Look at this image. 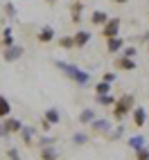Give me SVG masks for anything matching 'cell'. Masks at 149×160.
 <instances>
[{
    "instance_id": "obj_1",
    "label": "cell",
    "mask_w": 149,
    "mask_h": 160,
    "mask_svg": "<svg viewBox=\"0 0 149 160\" xmlns=\"http://www.w3.org/2000/svg\"><path fill=\"white\" fill-rule=\"evenodd\" d=\"M57 70H61L63 74H66L68 79H72L77 86H86V83L90 81V74L86 70H81L79 66H74V63H68V61H54Z\"/></svg>"
},
{
    "instance_id": "obj_2",
    "label": "cell",
    "mask_w": 149,
    "mask_h": 160,
    "mask_svg": "<svg viewBox=\"0 0 149 160\" xmlns=\"http://www.w3.org/2000/svg\"><path fill=\"white\" fill-rule=\"evenodd\" d=\"M133 108H136L133 95H131V92H124V95H120V97H118V102H115V106H113V117H115L118 122H122L129 113H133Z\"/></svg>"
},
{
    "instance_id": "obj_3",
    "label": "cell",
    "mask_w": 149,
    "mask_h": 160,
    "mask_svg": "<svg viewBox=\"0 0 149 160\" xmlns=\"http://www.w3.org/2000/svg\"><path fill=\"white\" fill-rule=\"evenodd\" d=\"M23 54H25L23 45H12V48L3 50V61H7V63H14V61H18Z\"/></svg>"
},
{
    "instance_id": "obj_4",
    "label": "cell",
    "mask_w": 149,
    "mask_h": 160,
    "mask_svg": "<svg viewBox=\"0 0 149 160\" xmlns=\"http://www.w3.org/2000/svg\"><path fill=\"white\" fill-rule=\"evenodd\" d=\"M118 29H120V18H111L106 25H102V36L109 41V38H115L118 36Z\"/></svg>"
},
{
    "instance_id": "obj_5",
    "label": "cell",
    "mask_w": 149,
    "mask_h": 160,
    "mask_svg": "<svg viewBox=\"0 0 149 160\" xmlns=\"http://www.w3.org/2000/svg\"><path fill=\"white\" fill-rule=\"evenodd\" d=\"M54 36H57V32H54V27H52V25L41 27V29H39V34H36L39 43H52V41H54Z\"/></svg>"
},
{
    "instance_id": "obj_6",
    "label": "cell",
    "mask_w": 149,
    "mask_h": 160,
    "mask_svg": "<svg viewBox=\"0 0 149 160\" xmlns=\"http://www.w3.org/2000/svg\"><path fill=\"white\" fill-rule=\"evenodd\" d=\"M113 66L118 68V70H126V72H131V70H136V61H133V59H129V57H118Z\"/></svg>"
},
{
    "instance_id": "obj_7",
    "label": "cell",
    "mask_w": 149,
    "mask_h": 160,
    "mask_svg": "<svg viewBox=\"0 0 149 160\" xmlns=\"http://www.w3.org/2000/svg\"><path fill=\"white\" fill-rule=\"evenodd\" d=\"M23 122L20 120H16V117H5V129H7V133H20L23 131Z\"/></svg>"
},
{
    "instance_id": "obj_8",
    "label": "cell",
    "mask_w": 149,
    "mask_h": 160,
    "mask_svg": "<svg viewBox=\"0 0 149 160\" xmlns=\"http://www.w3.org/2000/svg\"><path fill=\"white\" fill-rule=\"evenodd\" d=\"M131 115H133V124L138 126V129H142V126H145V122H147V111L142 108V106H136Z\"/></svg>"
},
{
    "instance_id": "obj_9",
    "label": "cell",
    "mask_w": 149,
    "mask_h": 160,
    "mask_svg": "<svg viewBox=\"0 0 149 160\" xmlns=\"http://www.w3.org/2000/svg\"><path fill=\"white\" fill-rule=\"evenodd\" d=\"M90 129H93V133L106 135V133L111 131V122H109V120H95V122L90 124Z\"/></svg>"
},
{
    "instance_id": "obj_10",
    "label": "cell",
    "mask_w": 149,
    "mask_h": 160,
    "mask_svg": "<svg viewBox=\"0 0 149 160\" xmlns=\"http://www.w3.org/2000/svg\"><path fill=\"white\" fill-rule=\"evenodd\" d=\"M93 38L90 32L86 29H79V32H74V48H84V45H88V41Z\"/></svg>"
},
{
    "instance_id": "obj_11",
    "label": "cell",
    "mask_w": 149,
    "mask_h": 160,
    "mask_svg": "<svg viewBox=\"0 0 149 160\" xmlns=\"http://www.w3.org/2000/svg\"><path fill=\"white\" fill-rule=\"evenodd\" d=\"M106 50H109L111 54H115V52H122V50H124V41H122L120 36L109 38V41H106Z\"/></svg>"
},
{
    "instance_id": "obj_12",
    "label": "cell",
    "mask_w": 149,
    "mask_h": 160,
    "mask_svg": "<svg viewBox=\"0 0 149 160\" xmlns=\"http://www.w3.org/2000/svg\"><path fill=\"white\" fill-rule=\"evenodd\" d=\"M59 158V151L52 144H43L41 147V160H57Z\"/></svg>"
},
{
    "instance_id": "obj_13",
    "label": "cell",
    "mask_w": 149,
    "mask_h": 160,
    "mask_svg": "<svg viewBox=\"0 0 149 160\" xmlns=\"http://www.w3.org/2000/svg\"><path fill=\"white\" fill-rule=\"evenodd\" d=\"M109 20H111V18H109V14L102 12V9H95L93 16H90V23H93V25H106Z\"/></svg>"
},
{
    "instance_id": "obj_14",
    "label": "cell",
    "mask_w": 149,
    "mask_h": 160,
    "mask_svg": "<svg viewBox=\"0 0 149 160\" xmlns=\"http://www.w3.org/2000/svg\"><path fill=\"white\" fill-rule=\"evenodd\" d=\"M81 9H84V2H81V0H74L72 7H70V14H72V23L74 25L81 23Z\"/></svg>"
},
{
    "instance_id": "obj_15",
    "label": "cell",
    "mask_w": 149,
    "mask_h": 160,
    "mask_svg": "<svg viewBox=\"0 0 149 160\" xmlns=\"http://www.w3.org/2000/svg\"><path fill=\"white\" fill-rule=\"evenodd\" d=\"M34 135H36V131L32 129V126H23V131H20V138H23V144L32 147V144H34Z\"/></svg>"
},
{
    "instance_id": "obj_16",
    "label": "cell",
    "mask_w": 149,
    "mask_h": 160,
    "mask_svg": "<svg viewBox=\"0 0 149 160\" xmlns=\"http://www.w3.org/2000/svg\"><path fill=\"white\" fill-rule=\"evenodd\" d=\"M95 120H97V117H95V111H93V108H84V111L79 113V122H81V124H88V126H90Z\"/></svg>"
},
{
    "instance_id": "obj_17",
    "label": "cell",
    "mask_w": 149,
    "mask_h": 160,
    "mask_svg": "<svg viewBox=\"0 0 149 160\" xmlns=\"http://www.w3.org/2000/svg\"><path fill=\"white\" fill-rule=\"evenodd\" d=\"M0 43H3V50L12 48V45H16V43H14V34H12V27H5V29H3V41H0Z\"/></svg>"
},
{
    "instance_id": "obj_18",
    "label": "cell",
    "mask_w": 149,
    "mask_h": 160,
    "mask_svg": "<svg viewBox=\"0 0 149 160\" xmlns=\"http://www.w3.org/2000/svg\"><path fill=\"white\" fill-rule=\"evenodd\" d=\"M43 117H45V120H48L52 126H57V124L61 122V115H59V111H57V108H48V111L43 113Z\"/></svg>"
},
{
    "instance_id": "obj_19",
    "label": "cell",
    "mask_w": 149,
    "mask_h": 160,
    "mask_svg": "<svg viewBox=\"0 0 149 160\" xmlns=\"http://www.w3.org/2000/svg\"><path fill=\"white\" fill-rule=\"evenodd\" d=\"M9 113H12V104H9L7 97H3V95H0V120L9 117Z\"/></svg>"
},
{
    "instance_id": "obj_20",
    "label": "cell",
    "mask_w": 149,
    "mask_h": 160,
    "mask_svg": "<svg viewBox=\"0 0 149 160\" xmlns=\"http://www.w3.org/2000/svg\"><path fill=\"white\" fill-rule=\"evenodd\" d=\"M95 102H97L100 106H111V108H113V106H115V102H118V99H115L113 95L109 92V95H97V97H95Z\"/></svg>"
},
{
    "instance_id": "obj_21",
    "label": "cell",
    "mask_w": 149,
    "mask_h": 160,
    "mask_svg": "<svg viewBox=\"0 0 149 160\" xmlns=\"http://www.w3.org/2000/svg\"><path fill=\"white\" fill-rule=\"evenodd\" d=\"M126 144H129V149H133V151H138V149L147 147V144H145V138H142V135H131V138H129V142H126Z\"/></svg>"
},
{
    "instance_id": "obj_22",
    "label": "cell",
    "mask_w": 149,
    "mask_h": 160,
    "mask_svg": "<svg viewBox=\"0 0 149 160\" xmlns=\"http://www.w3.org/2000/svg\"><path fill=\"white\" fill-rule=\"evenodd\" d=\"M57 43H59V48H63V50H72V48H74V36H61Z\"/></svg>"
},
{
    "instance_id": "obj_23",
    "label": "cell",
    "mask_w": 149,
    "mask_h": 160,
    "mask_svg": "<svg viewBox=\"0 0 149 160\" xmlns=\"http://www.w3.org/2000/svg\"><path fill=\"white\" fill-rule=\"evenodd\" d=\"M109 92H111V83H109V81L95 83V95H109Z\"/></svg>"
},
{
    "instance_id": "obj_24",
    "label": "cell",
    "mask_w": 149,
    "mask_h": 160,
    "mask_svg": "<svg viewBox=\"0 0 149 160\" xmlns=\"http://www.w3.org/2000/svg\"><path fill=\"white\" fill-rule=\"evenodd\" d=\"M122 133H124V126H122V124H118L113 131H109V133H106V140H111V142H113V140H118V138H120Z\"/></svg>"
},
{
    "instance_id": "obj_25",
    "label": "cell",
    "mask_w": 149,
    "mask_h": 160,
    "mask_svg": "<svg viewBox=\"0 0 149 160\" xmlns=\"http://www.w3.org/2000/svg\"><path fill=\"white\" fill-rule=\"evenodd\" d=\"M88 142V135L86 133H81V131H77V133H72V144H77V147H81V144H86Z\"/></svg>"
},
{
    "instance_id": "obj_26",
    "label": "cell",
    "mask_w": 149,
    "mask_h": 160,
    "mask_svg": "<svg viewBox=\"0 0 149 160\" xmlns=\"http://www.w3.org/2000/svg\"><path fill=\"white\" fill-rule=\"evenodd\" d=\"M3 12L9 16V18H16V7H14V0H9V2H5V7H3Z\"/></svg>"
},
{
    "instance_id": "obj_27",
    "label": "cell",
    "mask_w": 149,
    "mask_h": 160,
    "mask_svg": "<svg viewBox=\"0 0 149 160\" xmlns=\"http://www.w3.org/2000/svg\"><path fill=\"white\" fill-rule=\"evenodd\" d=\"M136 160H149V149L147 147L138 149V151H136Z\"/></svg>"
},
{
    "instance_id": "obj_28",
    "label": "cell",
    "mask_w": 149,
    "mask_h": 160,
    "mask_svg": "<svg viewBox=\"0 0 149 160\" xmlns=\"http://www.w3.org/2000/svg\"><path fill=\"white\" fill-rule=\"evenodd\" d=\"M122 57H129V59H133V57H136V48H133V45L124 48V50H122Z\"/></svg>"
},
{
    "instance_id": "obj_29",
    "label": "cell",
    "mask_w": 149,
    "mask_h": 160,
    "mask_svg": "<svg viewBox=\"0 0 149 160\" xmlns=\"http://www.w3.org/2000/svg\"><path fill=\"white\" fill-rule=\"evenodd\" d=\"M7 156H9V160H20V153H18V149H9V151H7Z\"/></svg>"
},
{
    "instance_id": "obj_30",
    "label": "cell",
    "mask_w": 149,
    "mask_h": 160,
    "mask_svg": "<svg viewBox=\"0 0 149 160\" xmlns=\"http://www.w3.org/2000/svg\"><path fill=\"white\" fill-rule=\"evenodd\" d=\"M102 81H109V83H113V81H115V72H104Z\"/></svg>"
},
{
    "instance_id": "obj_31",
    "label": "cell",
    "mask_w": 149,
    "mask_h": 160,
    "mask_svg": "<svg viewBox=\"0 0 149 160\" xmlns=\"http://www.w3.org/2000/svg\"><path fill=\"white\" fill-rule=\"evenodd\" d=\"M41 129H43V131H50V129H52V124L45 120V117H41Z\"/></svg>"
},
{
    "instance_id": "obj_32",
    "label": "cell",
    "mask_w": 149,
    "mask_h": 160,
    "mask_svg": "<svg viewBox=\"0 0 149 160\" xmlns=\"http://www.w3.org/2000/svg\"><path fill=\"white\" fill-rule=\"evenodd\" d=\"M7 129H5V122H0V138H7Z\"/></svg>"
},
{
    "instance_id": "obj_33",
    "label": "cell",
    "mask_w": 149,
    "mask_h": 160,
    "mask_svg": "<svg viewBox=\"0 0 149 160\" xmlns=\"http://www.w3.org/2000/svg\"><path fill=\"white\" fill-rule=\"evenodd\" d=\"M113 2H115V5H126L129 0H113Z\"/></svg>"
},
{
    "instance_id": "obj_34",
    "label": "cell",
    "mask_w": 149,
    "mask_h": 160,
    "mask_svg": "<svg viewBox=\"0 0 149 160\" xmlns=\"http://www.w3.org/2000/svg\"><path fill=\"white\" fill-rule=\"evenodd\" d=\"M142 38H145V43H147V50H149V32H147V34H145Z\"/></svg>"
},
{
    "instance_id": "obj_35",
    "label": "cell",
    "mask_w": 149,
    "mask_h": 160,
    "mask_svg": "<svg viewBox=\"0 0 149 160\" xmlns=\"http://www.w3.org/2000/svg\"><path fill=\"white\" fill-rule=\"evenodd\" d=\"M45 5H57V0H43Z\"/></svg>"
}]
</instances>
